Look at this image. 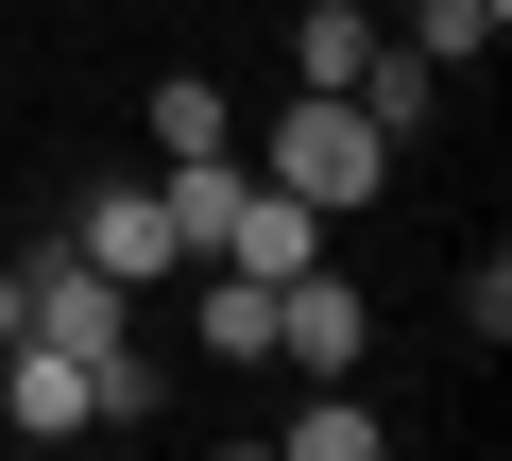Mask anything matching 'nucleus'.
Masks as SVG:
<instances>
[{
	"instance_id": "obj_12",
	"label": "nucleus",
	"mask_w": 512,
	"mask_h": 461,
	"mask_svg": "<svg viewBox=\"0 0 512 461\" xmlns=\"http://www.w3.org/2000/svg\"><path fill=\"white\" fill-rule=\"evenodd\" d=\"M444 308H461V342L495 359V342H512V257H461V274H444Z\"/></svg>"
},
{
	"instance_id": "obj_5",
	"label": "nucleus",
	"mask_w": 512,
	"mask_h": 461,
	"mask_svg": "<svg viewBox=\"0 0 512 461\" xmlns=\"http://www.w3.org/2000/svg\"><path fill=\"white\" fill-rule=\"evenodd\" d=\"M0 427H35V444L103 427V410H86V359H69V342H0Z\"/></svg>"
},
{
	"instance_id": "obj_9",
	"label": "nucleus",
	"mask_w": 512,
	"mask_h": 461,
	"mask_svg": "<svg viewBox=\"0 0 512 461\" xmlns=\"http://www.w3.org/2000/svg\"><path fill=\"white\" fill-rule=\"evenodd\" d=\"M274 444H291V461H376V444H393V410H359V393L325 376V393H308V410H291Z\"/></svg>"
},
{
	"instance_id": "obj_8",
	"label": "nucleus",
	"mask_w": 512,
	"mask_h": 461,
	"mask_svg": "<svg viewBox=\"0 0 512 461\" xmlns=\"http://www.w3.org/2000/svg\"><path fill=\"white\" fill-rule=\"evenodd\" d=\"M359 52H376V0H308L291 18V86H359Z\"/></svg>"
},
{
	"instance_id": "obj_10",
	"label": "nucleus",
	"mask_w": 512,
	"mask_h": 461,
	"mask_svg": "<svg viewBox=\"0 0 512 461\" xmlns=\"http://www.w3.org/2000/svg\"><path fill=\"white\" fill-rule=\"evenodd\" d=\"M495 35H512V0H410V52H427L444 86H461V69L495 52Z\"/></svg>"
},
{
	"instance_id": "obj_11",
	"label": "nucleus",
	"mask_w": 512,
	"mask_h": 461,
	"mask_svg": "<svg viewBox=\"0 0 512 461\" xmlns=\"http://www.w3.org/2000/svg\"><path fill=\"white\" fill-rule=\"evenodd\" d=\"M154 154H239V103H222L205 69H171V86H154Z\"/></svg>"
},
{
	"instance_id": "obj_1",
	"label": "nucleus",
	"mask_w": 512,
	"mask_h": 461,
	"mask_svg": "<svg viewBox=\"0 0 512 461\" xmlns=\"http://www.w3.org/2000/svg\"><path fill=\"white\" fill-rule=\"evenodd\" d=\"M256 171H274L291 205H325V222H359V205L393 188V137H376V120H359L342 86H291V120L256 137Z\"/></svg>"
},
{
	"instance_id": "obj_6",
	"label": "nucleus",
	"mask_w": 512,
	"mask_h": 461,
	"mask_svg": "<svg viewBox=\"0 0 512 461\" xmlns=\"http://www.w3.org/2000/svg\"><path fill=\"white\" fill-rule=\"evenodd\" d=\"M342 103H359V120H376V137H427V120H444V69H427V52H410V35H376V52H359V86H342Z\"/></svg>"
},
{
	"instance_id": "obj_7",
	"label": "nucleus",
	"mask_w": 512,
	"mask_h": 461,
	"mask_svg": "<svg viewBox=\"0 0 512 461\" xmlns=\"http://www.w3.org/2000/svg\"><path fill=\"white\" fill-rule=\"evenodd\" d=\"M188 274H205V359L256 376V359H274V274H222V257H188Z\"/></svg>"
},
{
	"instance_id": "obj_13",
	"label": "nucleus",
	"mask_w": 512,
	"mask_h": 461,
	"mask_svg": "<svg viewBox=\"0 0 512 461\" xmlns=\"http://www.w3.org/2000/svg\"><path fill=\"white\" fill-rule=\"evenodd\" d=\"M0 342H35V257H18V274H0Z\"/></svg>"
},
{
	"instance_id": "obj_4",
	"label": "nucleus",
	"mask_w": 512,
	"mask_h": 461,
	"mask_svg": "<svg viewBox=\"0 0 512 461\" xmlns=\"http://www.w3.org/2000/svg\"><path fill=\"white\" fill-rule=\"evenodd\" d=\"M205 257H222V274H308V257H325V205H291L274 171L239 154V205L205 222Z\"/></svg>"
},
{
	"instance_id": "obj_3",
	"label": "nucleus",
	"mask_w": 512,
	"mask_h": 461,
	"mask_svg": "<svg viewBox=\"0 0 512 461\" xmlns=\"http://www.w3.org/2000/svg\"><path fill=\"white\" fill-rule=\"evenodd\" d=\"M274 359H308V376H359L376 359V308H359V274H274Z\"/></svg>"
},
{
	"instance_id": "obj_2",
	"label": "nucleus",
	"mask_w": 512,
	"mask_h": 461,
	"mask_svg": "<svg viewBox=\"0 0 512 461\" xmlns=\"http://www.w3.org/2000/svg\"><path fill=\"white\" fill-rule=\"evenodd\" d=\"M69 257H86V274H120V291H171V274H188V240H171V188H154V171L86 188V222H69Z\"/></svg>"
}]
</instances>
